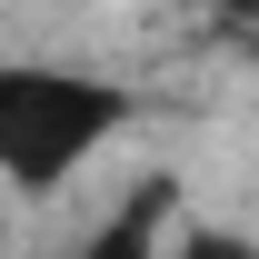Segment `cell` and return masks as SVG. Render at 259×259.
<instances>
[{"mask_svg": "<svg viewBox=\"0 0 259 259\" xmlns=\"http://www.w3.org/2000/svg\"><path fill=\"white\" fill-rule=\"evenodd\" d=\"M130 120V100L110 80H70V70H10L0 80V160L20 190H50L60 169H80Z\"/></svg>", "mask_w": 259, "mask_h": 259, "instance_id": "6da1fadb", "label": "cell"}, {"mask_svg": "<svg viewBox=\"0 0 259 259\" xmlns=\"http://www.w3.org/2000/svg\"><path fill=\"white\" fill-rule=\"evenodd\" d=\"M160 220H169V180H140L120 199V220L100 239H80V259H160Z\"/></svg>", "mask_w": 259, "mask_h": 259, "instance_id": "7a4b0ae2", "label": "cell"}, {"mask_svg": "<svg viewBox=\"0 0 259 259\" xmlns=\"http://www.w3.org/2000/svg\"><path fill=\"white\" fill-rule=\"evenodd\" d=\"M180 259H259V239H239V229H190Z\"/></svg>", "mask_w": 259, "mask_h": 259, "instance_id": "3957f363", "label": "cell"}]
</instances>
